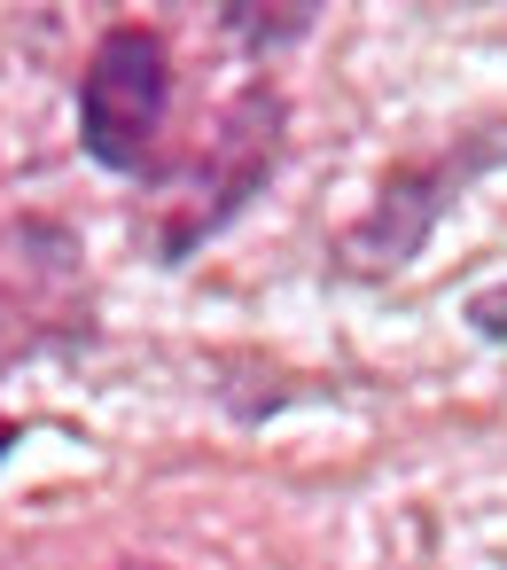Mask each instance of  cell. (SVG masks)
Segmentation results:
<instances>
[{
	"label": "cell",
	"mask_w": 507,
	"mask_h": 570,
	"mask_svg": "<svg viewBox=\"0 0 507 570\" xmlns=\"http://www.w3.org/2000/svg\"><path fill=\"white\" fill-rule=\"evenodd\" d=\"M281 141H289V102H281L266 79L242 87L180 165L149 173V204H141V243H149V258H157V266H180V258L203 250L219 227H235V219L266 196V180H274V165H281Z\"/></svg>",
	"instance_id": "1"
},
{
	"label": "cell",
	"mask_w": 507,
	"mask_h": 570,
	"mask_svg": "<svg viewBox=\"0 0 507 570\" xmlns=\"http://www.w3.org/2000/svg\"><path fill=\"white\" fill-rule=\"evenodd\" d=\"M165 118H172V40L157 24L102 32L79 71V149L102 173L149 180L165 149Z\"/></svg>",
	"instance_id": "2"
},
{
	"label": "cell",
	"mask_w": 507,
	"mask_h": 570,
	"mask_svg": "<svg viewBox=\"0 0 507 570\" xmlns=\"http://www.w3.org/2000/svg\"><path fill=\"white\" fill-rule=\"evenodd\" d=\"M499 165H507V118H499V126H468V134H453L445 149L390 165L382 188H375V204H367V219L336 243L344 266H351V274H398V266L429 243V227L460 204V188H476V180L499 173Z\"/></svg>",
	"instance_id": "3"
},
{
	"label": "cell",
	"mask_w": 507,
	"mask_h": 570,
	"mask_svg": "<svg viewBox=\"0 0 507 570\" xmlns=\"http://www.w3.org/2000/svg\"><path fill=\"white\" fill-rule=\"evenodd\" d=\"M95 328V282L87 250L56 219H9L0 227V367L63 352Z\"/></svg>",
	"instance_id": "4"
},
{
	"label": "cell",
	"mask_w": 507,
	"mask_h": 570,
	"mask_svg": "<svg viewBox=\"0 0 507 570\" xmlns=\"http://www.w3.org/2000/svg\"><path fill=\"white\" fill-rule=\"evenodd\" d=\"M110 570H165V562H110Z\"/></svg>",
	"instance_id": "5"
},
{
	"label": "cell",
	"mask_w": 507,
	"mask_h": 570,
	"mask_svg": "<svg viewBox=\"0 0 507 570\" xmlns=\"http://www.w3.org/2000/svg\"><path fill=\"white\" fill-rule=\"evenodd\" d=\"M9 438H17V422H0V453H9Z\"/></svg>",
	"instance_id": "6"
}]
</instances>
